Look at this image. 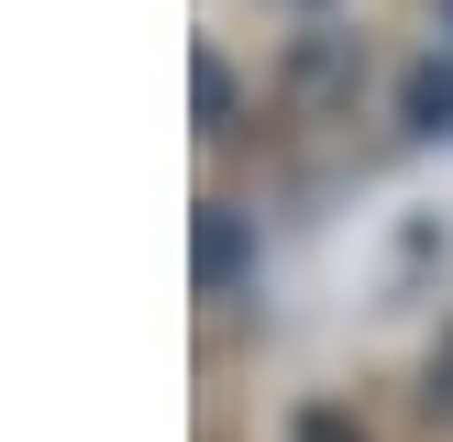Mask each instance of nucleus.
Returning a JSON list of instances; mask_svg holds the SVG:
<instances>
[{"instance_id":"nucleus-1","label":"nucleus","mask_w":453,"mask_h":442,"mask_svg":"<svg viewBox=\"0 0 453 442\" xmlns=\"http://www.w3.org/2000/svg\"><path fill=\"white\" fill-rule=\"evenodd\" d=\"M199 277H211V287H233V277H243V221H233V210L199 221Z\"/></svg>"},{"instance_id":"nucleus-2","label":"nucleus","mask_w":453,"mask_h":442,"mask_svg":"<svg viewBox=\"0 0 453 442\" xmlns=\"http://www.w3.org/2000/svg\"><path fill=\"white\" fill-rule=\"evenodd\" d=\"M410 122H420V133L453 122V78H442V66H420V78H410Z\"/></svg>"},{"instance_id":"nucleus-3","label":"nucleus","mask_w":453,"mask_h":442,"mask_svg":"<svg viewBox=\"0 0 453 442\" xmlns=\"http://www.w3.org/2000/svg\"><path fill=\"white\" fill-rule=\"evenodd\" d=\"M199 122H233V78H221V56H199Z\"/></svg>"}]
</instances>
